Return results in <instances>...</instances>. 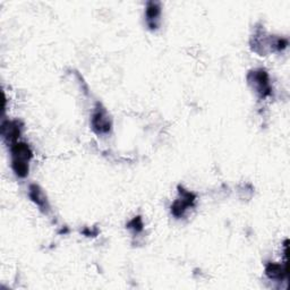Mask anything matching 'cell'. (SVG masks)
Segmentation results:
<instances>
[{"mask_svg":"<svg viewBox=\"0 0 290 290\" xmlns=\"http://www.w3.org/2000/svg\"><path fill=\"white\" fill-rule=\"evenodd\" d=\"M252 75H253V82L255 84V88L261 94V96L269 95L270 91H271V88H270V84H269V76L267 74V71L263 69H260V70L254 71Z\"/></svg>","mask_w":290,"mask_h":290,"instance_id":"cell-4","label":"cell"},{"mask_svg":"<svg viewBox=\"0 0 290 290\" xmlns=\"http://www.w3.org/2000/svg\"><path fill=\"white\" fill-rule=\"evenodd\" d=\"M265 271L268 277L271 279H283L284 275H287V268H283L282 265L277 263H269Z\"/></svg>","mask_w":290,"mask_h":290,"instance_id":"cell-6","label":"cell"},{"mask_svg":"<svg viewBox=\"0 0 290 290\" xmlns=\"http://www.w3.org/2000/svg\"><path fill=\"white\" fill-rule=\"evenodd\" d=\"M30 191H31L30 192L31 199L34 201L39 206L42 207V209H45V207H48L47 199L45 197V195H43V193L40 191V188H39L35 185H33V186H31Z\"/></svg>","mask_w":290,"mask_h":290,"instance_id":"cell-7","label":"cell"},{"mask_svg":"<svg viewBox=\"0 0 290 290\" xmlns=\"http://www.w3.org/2000/svg\"><path fill=\"white\" fill-rule=\"evenodd\" d=\"M142 227H143V224H142V220L139 216L135 218V219L129 224V228H134L135 230H137V231L142 230Z\"/></svg>","mask_w":290,"mask_h":290,"instance_id":"cell-8","label":"cell"},{"mask_svg":"<svg viewBox=\"0 0 290 290\" xmlns=\"http://www.w3.org/2000/svg\"><path fill=\"white\" fill-rule=\"evenodd\" d=\"M13 169L18 177H25L28 173V161L32 158L30 148L25 143H15L12 147Z\"/></svg>","mask_w":290,"mask_h":290,"instance_id":"cell-1","label":"cell"},{"mask_svg":"<svg viewBox=\"0 0 290 290\" xmlns=\"http://www.w3.org/2000/svg\"><path fill=\"white\" fill-rule=\"evenodd\" d=\"M92 127L96 133H108L111 127L109 117L103 109H99L92 117Z\"/></svg>","mask_w":290,"mask_h":290,"instance_id":"cell-3","label":"cell"},{"mask_svg":"<svg viewBox=\"0 0 290 290\" xmlns=\"http://www.w3.org/2000/svg\"><path fill=\"white\" fill-rule=\"evenodd\" d=\"M179 193L182 194V199L177 200L171 206V212L175 216H182L185 213L187 207L192 206L195 201V195L192 194V193L184 190L179 191Z\"/></svg>","mask_w":290,"mask_h":290,"instance_id":"cell-2","label":"cell"},{"mask_svg":"<svg viewBox=\"0 0 290 290\" xmlns=\"http://www.w3.org/2000/svg\"><path fill=\"white\" fill-rule=\"evenodd\" d=\"M160 5L158 3H149L147 7V18L149 25L151 28H156L158 26L157 21L159 19V16H160Z\"/></svg>","mask_w":290,"mask_h":290,"instance_id":"cell-5","label":"cell"}]
</instances>
